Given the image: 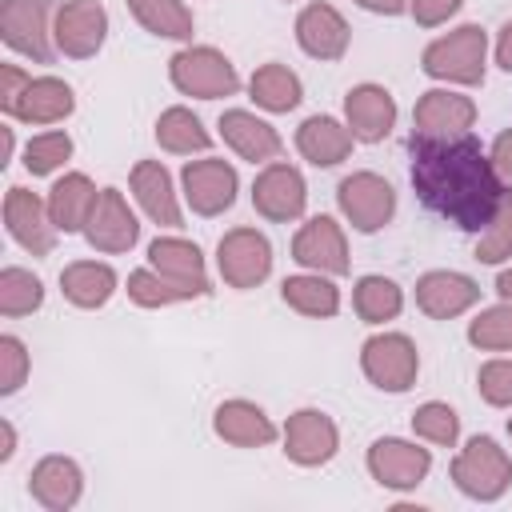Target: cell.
Segmentation results:
<instances>
[{"mask_svg":"<svg viewBox=\"0 0 512 512\" xmlns=\"http://www.w3.org/2000/svg\"><path fill=\"white\" fill-rule=\"evenodd\" d=\"M352 144H356L352 128H348L344 120H336V116H324V112L308 116V120L296 128V152H300L312 168H336L340 160L352 156Z\"/></svg>","mask_w":512,"mask_h":512,"instance_id":"26","label":"cell"},{"mask_svg":"<svg viewBox=\"0 0 512 512\" xmlns=\"http://www.w3.org/2000/svg\"><path fill=\"white\" fill-rule=\"evenodd\" d=\"M464 8V0H408V12L420 28H440L448 24L456 12Z\"/></svg>","mask_w":512,"mask_h":512,"instance_id":"43","label":"cell"},{"mask_svg":"<svg viewBox=\"0 0 512 512\" xmlns=\"http://www.w3.org/2000/svg\"><path fill=\"white\" fill-rule=\"evenodd\" d=\"M368 472L380 488H392V492H412L428 480L432 472V452L420 448L416 440H404V436H380L368 444Z\"/></svg>","mask_w":512,"mask_h":512,"instance_id":"9","label":"cell"},{"mask_svg":"<svg viewBox=\"0 0 512 512\" xmlns=\"http://www.w3.org/2000/svg\"><path fill=\"white\" fill-rule=\"evenodd\" d=\"M156 144L172 156H192V152H208L212 144V132L204 128V120L184 108V104H172L156 116Z\"/></svg>","mask_w":512,"mask_h":512,"instance_id":"32","label":"cell"},{"mask_svg":"<svg viewBox=\"0 0 512 512\" xmlns=\"http://www.w3.org/2000/svg\"><path fill=\"white\" fill-rule=\"evenodd\" d=\"M292 260L308 272L344 276L348 272V236L332 216H312L292 236Z\"/></svg>","mask_w":512,"mask_h":512,"instance_id":"15","label":"cell"},{"mask_svg":"<svg viewBox=\"0 0 512 512\" xmlns=\"http://www.w3.org/2000/svg\"><path fill=\"white\" fill-rule=\"evenodd\" d=\"M508 436H512V420H508Z\"/></svg>","mask_w":512,"mask_h":512,"instance_id":"50","label":"cell"},{"mask_svg":"<svg viewBox=\"0 0 512 512\" xmlns=\"http://www.w3.org/2000/svg\"><path fill=\"white\" fill-rule=\"evenodd\" d=\"M56 52L68 60H88L108 40V12L100 0H64L56 12Z\"/></svg>","mask_w":512,"mask_h":512,"instance_id":"13","label":"cell"},{"mask_svg":"<svg viewBox=\"0 0 512 512\" xmlns=\"http://www.w3.org/2000/svg\"><path fill=\"white\" fill-rule=\"evenodd\" d=\"M468 344L480 352H512V300H500L468 320Z\"/></svg>","mask_w":512,"mask_h":512,"instance_id":"36","label":"cell"},{"mask_svg":"<svg viewBox=\"0 0 512 512\" xmlns=\"http://www.w3.org/2000/svg\"><path fill=\"white\" fill-rule=\"evenodd\" d=\"M16 456V428L12 420H0V464H8Z\"/></svg>","mask_w":512,"mask_h":512,"instance_id":"48","label":"cell"},{"mask_svg":"<svg viewBox=\"0 0 512 512\" xmlns=\"http://www.w3.org/2000/svg\"><path fill=\"white\" fill-rule=\"evenodd\" d=\"M72 156V136L64 128H48V132H36L28 144H24V168L32 176H52L56 168H64V160Z\"/></svg>","mask_w":512,"mask_h":512,"instance_id":"39","label":"cell"},{"mask_svg":"<svg viewBox=\"0 0 512 512\" xmlns=\"http://www.w3.org/2000/svg\"><path fill=\"white\" fill-rule=\"evenodd\" d=\"M336 208L356 232L372 236L396 216V188L380 172H352L336 184Z\"/></svg>","mask_w":512,"mask_h":512,"instance_id":"7","label":"cell"},{"mask_svg":"<svg viewBox=\"0 0 512 512\" xmlns=\"http://www.w3.org/2000/svg\"><path fill=\"white\" fill-rule=\"evenodd\" d=\"M180 192H184V204L196 212V216H220L236 204V192H240V176L228 160L220 156H204V160H188L184 172H180Z\"/></svg>","mask_w":512,"mask_h":512,"instance_id":"10","label":"cell"},{"mask_svg":"<svg viewBox=\"0 0 512 512\" xmlns=\"http://www.w3.org/2000/svg\"><path fill=\"white\" fill-rule=\"evenodd\" d=\"M212 428L232 448H264V444H272L280 436L272 416L260 404H252V400H224V404H216Z\"/></svg>","mask_w":512,"mask_h":512,"instance_id":"27","label":"cell"},{"mask_svg":"<svg viewBox=\"0 0 512 512\" xmlns=\"http://www.w3.org/2000/svg\"><path fill=\"white\" fill-rule=\"evenodd\" d=\"M132 184V196L136 204L144 208V216L160 228H180L184 224V208H180V196H176V184L168 176V168L160 160H140L128 176Z\"/></svg>","mask_w":512,"mask_h":512,"instance_id":"23","label":"cell"},{"mask_svg":"<svg viewBox=\"0 0 512 512\" xmlns=\"http://www.w3.org/2000/svg\"><path fill=\"white\" fill-rule=\"evenodd\" d=\"M496 292H500V300H512V264L500 268V276H496Z\"/></svg>","mask_w":512,"mask_h":512,"instance_id":"49","label":"cell"},{"mask_svg":"<svg viewBox=\"0 0 512 512\" xmlns=\"http://www.w3.org/2000/svg\"><path fill=\"white\" fill-rule=\"evenodd\" d=\"M148 264L160 276H168L180 288H188L196 300L208 296V268H204V256H200V248L192 240H184V236H156L148 244Z\"/></svg>","mask_w":512,"mask_h":512,"instance_id":"25","label":"cell"},{"mask_svg":"<svg viewBox=\"0 0 512 512\" xmlns=\"http://www.w3.org/2000/svg\"><path fill=\"white\" fill-rule=\"evenodd\" d=\"M476 388H480L484 404H492V408H512V356L484 360L480 372H476Z\"/></svg>","mask_w":512,"mask_h":512,"instance_id":"42","label":"cell"},{"mask_svg":"<svg viewBox=\"0 0 512 512\" xmlns=\"http://www.w3.org/2000/svg\"><path fill=\"white\" fill-rule=\"evenodd\" d=\"M168 80L180 96L192 100H220V96H236L240 88L236 64L212 44H184L168 60Z\"/></svg>","mask_w":512,"mask_h":512,"instance_id":"3","label":"cell"},{"mask_svg":"<svg viewBox=\"0 0 512 512\" xmlns=\"http://www.w3.org/2000/svg\"><path fill=\"white\" fill-rule=\"evenodd\" d=\"M28 372H32V356H28L24 340L12 336V332H4L0 336V392L4 396L20 392L24 380H28Z\"/></svg>","mask_w":512,"mask_h":512,"instance_id":"41","label":"cell"},{"mask_svg":"<svg viewBox=\"0 0 512 512\" xmlns=\"http://www.w3.org/2000/svg\"><path fill=\"white\" fill-rule=\"evenodd\" d=\"M84 240L104 252V256H120V252H132L136 240H140V220L136 212L128 208L124 192L120 188H100L96 196V208L84 224Z\"/></svg>","mask_w":512,"mask_h":512,"instance_id":"14","label":"cell"},{"mask_svg":"<svg viewBox=\"0 0 512 512\" xmlns=\"http://www.w3.org/2000/svg\"><path fill=\"white\" fill-rule=\"evenodd\" d=\"M252 208L272 220V224H288V220H300L304 208H308V184L300 176L296 164L288 160H272L256 172L252 180Z\"/></svg>","mask_w":512,"mask_h":512,"instance_id":"11","label":"cell"},{"mask_svg":"<svg viewBox=\"0 0 512 512\" xmlns=\"http://www.w3.org/2000/svg\"><path fill=\"white\" fill-rule=\"evenodd\" d=\"M216 128H220L224 144H228L240 160H248V164H272V160L280 156V148H284L280 132H276L264 116H256V112H248V108H228Z\"/></svg>","mask_w":512,"mask_h":512,"instance_id":"22","label":"cell"},{"mask_svg":"<svg viewBox=\"0 0 512 512\" xmlns=\"http://www.w3.org/2000/svg\"><path fill=\"white\" fill-rule=\"evenodd\" d=\"M420 64L440 84L476 88V84H484V72H488V32L480 24H460L444 36H436L424 48Z\"/></svg>","mask_w":512,"mask_h":512,"instance_id":"2","label":"cell"},{"mask_svg":"<svg viewBox=\"0 0 512 512\" xmlns=\"http://www.w3.org/2000/svg\"><path fill=\"white\" fill-rule=\"evenodd\" d=\"M280 296H284V304L292 308V312H300V316H312V320H328V316H336L340 312V288L332 284V276H324V272H300V276H288L284 284H280Z\"/></svg>","mask_w":512,"mask_h":512,"instance_id":"30","label":"cell"},{"mask_svg":"<svg viewBox=\"0 0 512 512\" xmlns=\"http://www.w3.org/2000/svg\"><path fill=\"white\" fill-rule=\"evenodd\" d=\"M296 44H300L312 60L332 64V60H340V56L348 52L352 28H348V20L340 16V8H332V4H324V0H312V4H304L300 16H296Z\"/></svg>","mask_w":512,"mask_h":512,"instance_id":"17","label":"cell"},{"mask_svg":"<svg viewBox=\"0 0 512 512\" xmlns=\"http://www.w3.org/2000/svg\"><path fill=\"white\" fill-rule=\"evenodd\" d=\"M488 156H492L496 172L512 180V128H504V132H500V136L492 140V152H488Z\"/></svg>","mask_w":512,"mask_h":512,"instance_id":"45","label":"cell"},{"mask_svg":"<svg viewBox=\"0 0 512 512\" xmlns=\"http://www.w3.org/2000/svg\"><path fill=\"white\" fill-rule=\"evenodd\" d=\"M452 484L480 504H492L508 492L512 484V456L492 440V436H472L456 456H452Z\"/></svg>","mask_w":512,"mask_h":512,"instance_id":"4","label":"cell"},{"mask_svg":"<svg viewBox=\"0 0 512 512\" xmlns=\"http://www.w3.org/2000/svg\"><path fill=\"white\" fill-rule=\"evenodd\" d=\"M480 300V284L464 272H452V268H436V272H424L416 280V308L428 316V320H452V316H464L468 308H476Z\"/></svg>","mask_w":512,"mask_h":512,"instance_id":"19","label":"cell"},{"mask_svg":"<svg viewBox=\"0 0 512 512\" xmlns=\"http://www.w3.org/2000/svg\"><path fill=\"white\" fill-rule=\"evenodd\" d=\"M44 304V284L36 272L28 268H0V316L16 320V316H32Z\"/></svg>","mask_w":512,"mask_h":512,"instance_id":"35","label":"cell"},{"mask_svg":"<svg viewBox=\"0 0 512 512\" xmlns=\"http://www.w3.org/2000/svg\"><path fill=\"white\" fill-rule=\"evenodd\" d=\"M412 188L428 212L460 232H484L504 200V176L472 132L412 136Z\"/></svg>","mask_w":512,"mask_h":512,"instance_id":"1","label":"cell"},{"mask_svg":"<svg viewBox=\"0 0 512 512\" xmlns=\"http://www.w3.org/2000/svg\"><path fill=\"white\" fill-rule=\"evenodd\" d=\"M100 188L92 184V176L84 172H64L52 188H48V216L56 224V232H84L92 208H96Z\"/></svg>","mask_w":512,"mask_h":512,"instance_id":"28","label":"cell"},{"mask_svg":"<svg viewBox=\"0 0 512 512\" xmlns=\"http://www.w3.org/2000/svg\"><path fill=\"white\" fill-rule=\"evenodd\" d=\"M56 0H4L0 4V40L24 60L48 64L56 56Z\"/></svg>","mask_w":512,"mask_h":512,"instance_id":"5","label":"cell"},{"mask_svg":"<svg viewBox=\"0 0 512 512\" xmlns=\"http://www.w3.org/2000/svg\"><path fill=\"white\" fill-rule=\"evenodd\" d=\"M136 24L160 40H192V8L184 0H128Z\"/></svg>","mask_w":512,"mask_h":512,"instance_id":"34","label":"cell"},{"mask_svg":"<svg viewBox=\"0 0 512 512\" xmlns=\"http://www.w3.org/2000/svg\"><path fill=\"white\" fill-rule=\"evenodd\" d=\"M360 372L380 392H408L420 376V352L416 340L404 332H376L360 348Z\"/></svg>","mask_w":512,"mask_h":512,"instance_id":"6","label":"cell"},{"mask_svg":"<svg viewBox=\"0 0 512 512\" xmlns=\"http://www.w3.org/2000/svg\"><path fill=\"white\" fill-rule=\"evenodd\" d=\"M476 260L480 264H504L512 260V192H504L496 216L484 232H476Z\"/></svg>","mask_w":512,"mask_h":512,"instance_id":"40","label":"cell"},{"mask_svg":"<svg viewBox=\"0 0 512 512\" xmlns=\"http://www.w3.org/2000/svg\"><path fill=\"white\" fill-rule=\"evenodd\" d=\"M412 432H416L420 440L436 444V448H452V444L460 440V416H456L452 404L428 400V404H420V408L412 412Z\"/></svg>","mask_w":512,"mask_h":512,"instance_id":"38","label":"cell"},{"mask_svg":"<svg viewBox=\"0 0 512 512\" xmlns=\"http://www.w3.org/2000/svg\"><path fill=\"white\" fill-rule=\"evenodd\" d=\"M352 308L364 324H388L404 308V288L392 276H360L352 288Z\"/></svg>","mask_w":512,"mask_h":512,"instance_id":"33","label":"cell"},{"mask_svg":"<svg viewBox=\"0 0 512 512\" xmlns=\"http://www.w3.org/2000/svg\"><path fill=\"white\" fill-rule=\"evenodd\" d=\"M496 64L504 72H512V20H504L500 32H496Z\"/></svg>","mask_w":512,"mask_h":512,"instance_id":"46","label":"cell"},{"mask_svg":"<svg viewBox=\"0 0 512 512\" xmlns=\"http://www.w3.org/2000/svg\"><path fill=\"white\" fill-rule=\"evenodd\" d=\"M280 440H284V456H288L292 464H300V468H320V464H328V460L336 456V448H340V428H336V420H332L328 412H320V408H300V412L288 416Z\"/></svg>","mask_w":512,"mask_h":512,"instance_id":"12","label":"cell"},{"mask_svg":"<svg viewBox=\"0 0 512 512\" xmlns=\"http://www.w3.org/2000/svg\"><path fill=\"white\" fill-rule=\"evenodd\" d=\"M476 124V100L456 88H428L412 108V136H460Z\"/></svg>","mask_w":512,"mask_h":512,"instance_id":"18","label":"cell"},{"mask_svg":"<svg viewBox=\"0 0 512 512\" xmlns=\"http://www.w3.org/2000/svg\"><path fill=\"white\" fill-rule=\"evenodd\" d=\"M116 284L120 280H116L112 264H104V260H76L60 272V292L76 308H104L112 300Z\"/></svg>","mask_w":512,"mask_h":512,"instance_id":"29","label":"cell"},{"mask_svg":"<svg viewBox=\"0 0 512 512\" xmlns=\"http://www.w3.org/2000/svg\"><path fill=\"white\" fill-rule=\"evenodd\" d=\"M28 496L44 508V512H68L80 504L84 496V472L72 456H40L32 476H28Z\"/></svg>","mask_w":512,"mask_h":512,"instance_id":"20","label":"cell"},{"mask_svg":"<svg viewBox=\"0 0 512 512\" xmlns=\"http://www.w3.org/2000/svg\"><path fill=\"white\" fill-rule=\"evenodd\" d=\"M344 124L360 144H380L396 128V96L384 84H356L344 96Z\"/></svg>","mask_w":512,"mask_h":512,"instance_id":"21","label":"cell"},{"mask_svg":"<svg viewBox=\"0 0 512 512\" xmlns=\"http://www.w3.org/2000/svg\"><path fill=\"white\" fill-rule=\"evenodd\" d=\"M72 108H76L72 84H64L60 76H32L24 92L12 100L8 116L20 124H60L72 116Z\"/></svg>","mask_w":512,"mask_h":512,"instance_id":"24","label":"cell"},{"mask_svg":"<svg viewBox=\"0 0 512 512\" xmlns=\"http://www.w3.org/2000/svg\"><path fill=\"white\" fill-rule=\"evenodd\" d=\"M28 80H32V72H24L20 64H4V68H0V108H4V112H8L12 100L24 92Z\"/></svg>","mask_w":512,"mask_h":512,"instance_id":"44","label":"cell"},{"mask_svg":"<svg viewBox=\"0 0 512 512\" xmlns=\"http://www.w3.org/2000/svg\"><path fill=\"white\" fill-rule=\"evenodd\" d=\"M4 228L32 256H48L56 248V224L48 216V200H40L20 184H12L4 196Z\"/></svg>","mask_w":512,"mask_h":512,"instance_id":"16","label":"cell"},{"mask_svg":"<svg viewBox=\"0 0 512 512\" xmlns=\"http://www.w3.org/2000/svg\"><path fill=\"white\" fill-rule=\"evenodd\" d=\"M216 272L236 292L260 288L268 280V272H272V244H268V236L248 228V224L224 232L220 244H216Z\"/></svg>","mask_w":512,"mask_h":512,"instance_id":"8","label":"cell"},{"mask_svg":"<svg viewBox=\"0 0 512 512\" xmlns=\"http://www.w3.org/2000/svg\"><path fill=\"white\" fill-rule=\"evenodd\" d=\"M364 12H376V16H400L408 12V0H356Z\"/></svg>","mask_w":512,"mask_h":512,"instance_id":"47","label":"cell"},{"mask_svg":"<svg viewBox=\"0 0 512 512\" xmlns=\"http://www.w3.org/2000/svg\"><path fill=\"white\" fill-rule=\"evenodd\" d=\"M248 96L256 100V108L264 112H292L300 100H304V84L300 76L288 68V64H260L252 76H248Z\"/></svg>","mask_w":512,"mask_h":512,"instance_id":"31","label":"cell"},{"mask_svg":"<svg viewBox=\"0 0 512 512\" xmlns=\"http://www.w3.org/2000/svg\"><path fill=\"white\" fill-rule=\"evenodd\" d=\"M128 300L140 304V308H168V304H184V300H196L188 288H180L176 280L160 276L152 264L148 268H136L128 272Z\"/></svg>","mask_w":512,"mask_h":512,"instance_id":"37","label":"cell"}]
</instances>
